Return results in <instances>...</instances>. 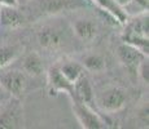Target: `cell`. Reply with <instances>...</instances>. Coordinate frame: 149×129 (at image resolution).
<instances>
[{
	"instance_id": "1",
	"label": "cell",
	"mask_w": 149,
	"mask_h": 129,
	"mask_svg": "<svg viewBox=\"0 0 149 129\" xmlns=\"http://www.w3.org/2000/svg\"><path fill=\"white\" fill-rule=\"evenodd\" d=\"M126 28L122 35V40L125 43L134 45L140 52L148 56L149 52V22L148 12H143L131 21H126Z\"/></svg>"
},
{
	"instance_id": "2",
	"label": "cell",
	"mask_w": 149,
	"mask_h": 129,
	"mask_svg": "<svg viewBox=\"0 0 149 129\" xmlns=\"http://www.w3.org/2000/svg\"><path fill=\"white\" fill-rule=\"evenodd\" d=\"M91 4L88 0H35L34 12L36 17L56 16L66 10H77Z\"/></svg>"
},
{
	"instance_id": "3",
	"label": "cell",
	"mask_w": 149,
	"mask_h": 129,
	"mask_svg": "<svg viewBox=\"0 0 149 129\" xmlns=\"http://www.w3.org/2000/svg\"><path fill=\"white\" fill-rule=\"evenodd\" d=\"M71 99V108L78 123L84 129H105L109 127V123L104 119L95 108L78 101L77 98Z\"/></svg>"
},
{
	"instance_id": "4",
	"label": "cell",
	"mask_w": 149,
	"mask_h": 129,
	"mask_svg": "<svg viewBox=\"0 0 149 129\" xmlns=\"http://www.w3.org/2000/svg\"><path fill=\"white\" fill-rule=\"evenodd\" d=\"M24 106L22 99L10 97L0 107V129H14L24 127Z\"/></svg>"
},
{
	"instance_id": "5",
	"label": "cell",
	"mask_w": 149,
	"mask_h": 129,
	"mask_svg": "<svg viewBox=\"0 0 149 129\" xmlns=\"http://www.w3.org/2000/svg\"><path fill=\"white\" fill-rule=\"evenodd\" d=\"M126 103H127V93L119 87L107 88L96 99V106H100L102 111L109 114L121 111Z\"/></svg>"
},
{
	"instance_id": "6",
	"label": "cell",
	"mask_w": 149,
	"mask_h": 129,
	"mask_svg": "<svg viewBox=\"0 0 149 129\" xmlns=\"http://www.w3.org/2000/svg\"><path fill=\"white\" fill-rule=\"evenodd\" d=\"M0 85L10 97L22 99L26 90V75L22 71L9 70L0 75Z\"/></svg>"
},
{
	"instance_id": "7",
	"label": "cell",
	"mask_w": 149,
	"mask_h": 129,
	"mask_svg": "<svg viewBox=\"0 0 149 129\" xmlns=\"http://www.w3.org/2000/svg\"><path fill=\"white\" fill-rule=\"evenodd\" d=\"M117 57L131 76H137V67L140 62L148 56H145L134 45L123 41L117 47Z\"/></svg>"
},
{
	"instance_id": "8",
	"label": "cell",
	"mask_w": 149,
	"mask_h": 129,
	"mask_svg": "<svg viewBox=\"0 0 149 129\" xmlns=\"http://www.w3.org/2000/svg\"><path fill=\"white\" fill-rule=\"evenodd\" d=\"M47 87L49 96H57L58 93H66L69 97L74 96V87L62 75L58 65H53L47 71Z\"/></svg>"
},
{
	"instance_id": "9",
	"label": "cell",
	"mask_w": 149,
	"mask_h": 129,
	"mask_svg": "<svg viewBox=\"0 0 149 129\" xmlns=\"http://www.w3.org/2000/svg\"><path fill=\"white\" fill-rule=\"evenodd\" d=\"M36 41H38L39 47L44 50L48 52H56L64 45V38L62 34L58 30L51 27V26H45L42 27L36 34Z\"/></svg>"
},
{
	"instance_id": "10",
	"label": "cell",
	"mask_w": 149,
	"mask_h": 129,
	"mask_svg": "<svg viewBox=\"0 0 149 129\" xmlns=\"http://www.w3.org/2000/svg\"><path fill=\"white\" fill-rule=\"evenodd\" d=\"M74 87V96L70 98H77L78 101H81L86 105H88L90 107L95 108L96 110V97H95V92H93L92 84L90 83L88 77L86 75H82L73 84Z\"/></svg>"
},
{
	"instance_id": "11",
	"label": "cell",
	"mask_w": 149,
	"mask_h": 129,
	"mask_svg": "<svg viewBox=\"0 0 149 129\" xmlns=\"http://www.w3.org/2000/svg\"><path fill=\"white\" fill-rule=\"evenodd\" d=\"M27 18L18 7L0 5V25L7 28H18L26 23Z\"/></svg>"
},
{
	"instance_id": "12",
	"label": "cell",
	"mask_w": 149,
	"mask_h": 129,
	"mask_svg": "<svg viewBox=\"0 0 149 129\" xmlns=\"http://www.w3.org/2000/svg\"><path fill=\"white\" fill-rule=\"evenodd\" d=\"M73 31L77 35V38L82 40L83 43H90L93 39H96L99 34L97 23L92 19L88 18H79L73 22Z\"/></svg>"
},
{
	"instance_id": "13",
	"label": "cell",
	"mask_w": 149,
	"mask_h": 129,
	"mask_svg": "<svg viewBox=\"0 0 149 129\" xmlns=\"http://www.w3.org/2000/svg\"><path fill=\"white\" fill-rule=\"evenodd\" d=\"M22 71L29 76L38 77L44 72V62L42 57L35 52L26 54L22 59Z\"/></svg>"
},
{
	"instance_id": "14",
	"label": "cell",
	"mask_w": 149,
	"mask_h": 129,
	"mask_svg": "<svg viewBox=\"0 0 149 129\" xmlns=\"http://www.w3.org/2000/svg\"><path fill=\"white\" fill-rule=\"evenodd\" d=\"M91 3L96 4L101 10L107 12L117 21L118 25H125L128 19V16L125 9H122L114 0H91Z\"/></svg>"
},
{
	"instance_id": "15",
	"label": "cell",
	"mask_w": 149,
	"mask_h": 129,
	"mask_svg": "<svg viewBox=\"0 0 149 129\" xmlns=\"http://www.w3.org/2000/svg\"><path fill=\"white\" fill-rule=\"evenodd\" d=\"M58 67L62 75L66 77L71 84H74L82 75H84V68H83L82 63H78V62L68 61L64 62L62 65H58Z\"/></svg>"
},
{
	"instance_id": "16",
	"label": "cell",
	"mask_w": 149,
	"mask_h": 129,
	"mask_svg": "<svg viewBox=\"0 0 149 129\" xmlns=\"http://www.w3.org/2000/svg\"><path fill=\"white\" fill-rule=\"evenodd\" d=\"M82 66L84 70L90 71V72H101L107 67V62H105V58L102 56L97 53H92L83 58Z\"/></svg>"
},
{
	"instance_id": "17",
	"label": "cell",
	"mask_w": 149,
	"mask_h": 129,
	"mask_svg": "<svg viewBox=\"0 0 149 129\" xmlns=\"http://www.w3.org/2000/svg\"><path fill=\"white\" fill-rule=\"evenodd\" d=\"M21 53L19 45H7L0 48V70L9 66Z\"/></svg>"
},
{
	"instance_id": "18",
	"label": "cell",
	"mask_w": 149,
	"mask_h": 129,
	"mask_svg": "<svg viewBox=\"0 0 149 129\" xmlns=\"http://www.w3.org/2000/svg\"><path fill=\"white\" fill-rule=\"evenodd\" d=\"M137 76L141 79V81L144 84L149 83V62H148V57H145L141 62H140L139 67H137Z\"/></svg>"
},
{
	"instance_id": "19",
	"label": "cell",
	"mask_w": 149,
	"mask_h": 129,
	"mask_svg": "<svg viewBox=\"0 0 149 129\" xmlns=\"http://www.w3.org/2000/svg\"><path fill=\"white\" fill-rule=\"evenodd\" d=\"M0 5H7V7H18V0H0Z\"/></svg>"
},
{
	"instance_id": "20",
	"label": "cell",
	"mask_w": 149,
	"mask_h": 129,
	"mask_svg": "<svg viewBox=\"0 0 149 129\" xmlns=\"http://www.w3.org/2000/svg\"><path fill=\"white\" fill-rule=\"evenodd\" d=\"M114 1H116L122 9H125V7H128V5H130L131 0H114Z\"/></svg>"
},
{
	"instance_id": "21",
	"label": "cell",
	"mask_w": 149,
	"mask_h": 129,
	"mask_svg": "<svg viewBox=\"0 0 149 129\" xmlns=\"http://www.w3.org/2000/svg\"><path fill=\"white\" fill-rule=\"evenodd\" d=\"M3 93H5V92H4V89H3V87H1V85H0V98H1Z\"/></svg>"
},
{
	"instance_id": "22",
	"label": "cell",
	"mask_w": 149,
	"mask_h": 129,
	"mask_svg": "<svg viewBox=\"0 0 149 129\" xmlns=\"http://www.w3.org/2000/svg\"><path fill=\"white\" fill-rule=\"evenodd\" d=\"M88 1H91V0H88Z\"/></svg>"
},
{
	"instance_id": "23",
	"label": "cell",
	"mask_w": 149,
	"mask_h": 129,
	"mask_svg": "<svg viewBox=\"0 0 149 129\" xmlns=\"http://www.w3.org/2000/svg\"><path fill=\"white\" fill-rule=\"evenodd\" d=\"M18 1H19V0H18Z\"/></svg>"
}]
</instances>
